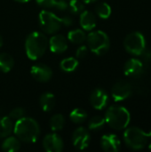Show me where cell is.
I'll return each instance as SVG.
<instances>
[{
    "label": "cell",
    "instance_id": "15",
    "mask_svg": "<svg viewBox=\"0 0 151 152\" xmlns=\"http://www.w3.org/2000/svg\"><path fill=\"white\" fill-rule=\"evenodd\" d=\"M48 46L51 52L54 53H62L68 49V40L61 34H56L53 36L48 41Z\"/></svg>",
    "mask_w": 151,
    "mask_h": 152
},
{
    "label": "cell",
    "instance_id": "19",
    "mask_svg": "<svg viewBox=\"0 0 151 152\" xmlns=\"http://www.w3.org/2000/svg\"><path fill=\"white\" fill-rule=\"evenodd\" d=\"M13 122L9 117H0V139H4L13 132Z\"/></svg>",
    "mask_w": 151,
    "mask_h": 152
},
{
    "label": "cell",
    "instance_id": "31",
    "mask_svg": "<svg viewBox=\"0 0 151 152\" xmlns=\"http://www.w3.org/2000/svg\"><path fill=\"white\" fill-rule=\"evenodd\" d=\"M141 56H142V61L143 64L145 65H150L151 64V50L150 49H148V48H145L143 50V52L141 53Z\"/></svg>",
    "mask_w": 151,
    "mask_h": 152
},
{
    "label": "cell",
    "instance_id": "34",
    "mask_svg": "<svg viewBox=\"0 0 151 152\" xmlns=\"http://www.w3.org/2000/svg\"><path fill=\"white\" fill-rule=\"evenodd\" d=\"M14 1H16L18 3H27V2H28L30 0H14Z\"/></svg>",
    "mask_w": 151,
    "mask_h": 152
},
{
    "label": "cell",
    "instance_id": "10",
    "mask_svg": "<svg viewBox=\"0 0 151 152\" xmlns=\"http://www.w3.org/2000/svg\"><path fill=\"white\" fill-rule=\"evenodd\" d=\"M31 76L34 79L40 83L48 82L53 76V70L49 66L43 63H37L32 66L30 69Z\"/></svg>",
    "mask_w": 151,
    "mask_h": 152
},
{
    "label": "cell",
    "instance_id": "27",
    "mask_svg": "<svg viewBox=\"0 0 151 152\" xmlns=\"http://www.w3.org/2000/svg\"><path fill=\"white\" fill-rule=\"evenodd\" d=\"M68 10L72 14H80L85 11V4L82 0H70L68 3Z\"/></svg>",
    "mask_w": 151,
    "mask_h": 152
},
{
    "label": "cell",
    "instance_id": "24",
    "mask_svg": "<svg viewBox=\"0 0 151 152\" xmlns=\"http://www.w3.org/2000/svg\"><path fill=\"white\" fill-rule=\"evenodd\" d=\"M69 118L75 124H82V123H84L86 120L87 113H86V111L85 110L77 108V109H74L70 112Z\"/></svg>",
    "mask_w": 151,
    "mask_h": 152
},
{
    "label": "cell",
    "instance_id": "35",
    "mask_svg": "<svg viewBox=\"0 0 151 152\" xmlns=\"http://www.w3.org/2000/svg\"><path fill=\"white\" fill-rule=\"evenodd\" d=\"M2 45H3V38H2V37L0 36V48L2 47Z\"/></svg>",
    "mask_w": 151,
    "mask_h": 152
},
{
    "label": "cell",
    "instance_id": "3",
    "mask_svg": "<svg viewBox=\"0 0 151 152\" xmlns=\"http://www.w3.org/2000/svg\"><path fill=\"white\" fill-rule=\"evenodd\" d=\"M106 123L115 130H123L127 127L130 123L131 117L129 111L122 106H110L105 114Z\"/></svg>",
    "mask_w": 151,
    "mask_h": 152
},
{
    "label": "cell",
    "instance_id": "14",
    "mask_svg": "<svg viewBox=\"0 0 151 152\" xmlns=\"http://www.w3.org/2000/svg\"><path fill=\"white\" fill-rule=\"evenodd\" d=\"M101 146L104 151L117 152L120 150L121 142L116 134H104L101 139Z\"/></svg>",
    "mask_w": 151,
    "mask_h": 152
},
{
    "label": "cell",
    "instance_id": "13",
    "mask_svg": "<svg viewBox=\"0 0 151 152\" xmlns=\"http://www.w3.org/2000/svg\"><path fill=\"white\" fill-rule=\"evenodd\" d=\"M91 105L98 110H103L109 102V95L102 88H95L90 95Z\"/></svg>",
    "mask_w": 151,
    "mask_h": 152
},
{
    "label": "cell",
    "instance_id": "23",
    "mask_svg": "<svg viewBox=\"0 0 151 152\" xmlns=\"http://www.w3.org/2000/svg\"><path fill=\"white\" fill-rule=\"evenodd\" d=\"M61 69L65 72H73L78 66V61L74 57H68L61 61Z\"/></svg>",
    "mask_w": 151,
    "mask_h": 152
},
{
    "label": "cell",
    "instance_id": "33",
    "mask_svg": "<svg viewBox=\"0 0 151 152\" xmlns=\"http://www.w3.org/2000/svg\"><path fill=\"white\" fill-rule=\"evenodd\" d=\"M84 3H85V4H91V3H93V2H95V1H97V0H82Z\"/></svg>",
    "mask_w": 151,
    "mask_h": 152
},
{
    "label": "cell",
    "instance_id": "9",
    "mask_svg": "<svg viewBox=\"0 0 151 152\" xmlns=\"http://www.w3.org/2000/svg\"><path fill=\"white\" fill-rule=\"evenodd\" d=\"M90 142H91V135L86 128L80 126L73 132L72 143L77 150L83 151L86 149L89 146Z\"/></svg>",
    "mask_w": 151,
    "mask_h": 152
},
{
    "label": "cell",
    "instance_id": "5",
    "mask_svg": "<svg viewBox=\"0 0 151 152\" xmlns=\"http://www.w3.org/2000/svg\"><path fill=\"white\" fill-rule=\"evenodd\" d=\"M151 138V131L145 133L139 127H130L124 134V141L128 148L138 151L143 149Z\"/></svg>",
    "mask_w": 151,
    "mask_h": 152
},
{
    "label": "cell",
    "instance_id": "1",
    "mask_svg": "<svg viewBox=\"0 0 151 152\" xmlns=\"http://www.w3.org/2000/svg\"><path fill=\"white\" fill-rule=\"evenodd\" d=\"M13 133L20 141L26 143H33L40 135V127L34 118L23 117L15 122Z\"/></svg>",
    "mask_w": 151,
    "mask_h": 152
},
{
    "label": "cell",
    "instance_id": "22",
    "mask_svg": "<svg viewBox=\"0 0 151 152\" xmlns=\"http://www.w3.org/2000/svg\"><path fill=\"white\" fill-rule=\"evenodd\" d=\"M68 40L75 45H82L86 40V34L84 29H74L68 33Z\"/></svg>",
    "mask_w": 151,
    "mask_h": 152
},
{
    "label": "cell",
    "instance_id": "7",
    "mask_svg": "<svg viewBox=\"0 0 151 152\" xmlns=\"http://www.w3.org/2000/svg\"><path fill=\"white\" fill-rule=\"evenodd\" d=\"M125 50L133 55H141L146 48V41L144 36L138 31L128 34L124 41Z\"/></svg>",
    "mask_w": 151,
    "mask_h": 152
},
{
    "label": "cell",
    "instance_id": "28",
    "mask_svg": "<svg viewBox=\"0 0 151 152\" xmlns=\"http://www.w3.org/2000/svg\"><path fill=\"white\" fill-rule=\"evenodd\" d=\"M106 124L105 118L101 116H95L88 121V128L91 131H99Z\"/></svg>",
    "mask_w": 151,
    "mask_h": 152
},
{
    "label": "cell",
    "instance_id": "12",
    "mask_svg": "<svg viewBox=\"0 0 151 152\" xmlns=\"http://www.w3.org/2000/svg\"><path fill=\"white\" fill-rule=\"evenodd\" d=\"M144 71V64L138 59L128 60L124 66V72L125 76L132 78H139Z\"/></svg>",
    "mask_w": 151,
    "mask_h": 152
},
{
    "label": "cell",
    "instance_id": "16",
    "mask_svg": "<svg viewBox=\"0 0 151 152\" xmlns=\"http://www.w3.org/2000/svg\"><path fill=\"white\" fill-rule=\"evenodd\" d=\"M79 22L82 27V28L85 31H91L93 30L96 26V17L95 15L87 10L83 11L80 14Z\"/></svg>",
    "mask_w": 151,
    "mask_h": 152
},
{
    "label": "cell",
    "instance_id": "20",
    "mask_svg": "<svg viewBox=\"0 0 151 152\" xmlns=\"http://www.w3.org/2000/svg\"><path fill=\"white\" fill-rule=\"evenodd\" d=\"M2 150L6 152H16L20 149V141L16 136H7L2 143Z\"/></svg>",
    "mask_w": 151,
    "mask_h": 152
},
{
    "label": "cell",
    "instance_id": "2",
    "mask_svg": "<svg viewBox=\"0 0 151 152\" xmlns=\"http://www.w3.org/2000/svg\"><path fill=\"white\" fill-rule=\"evenodd\" d=\"M48 47V39L41 32L34 31L30 33L25 40V51L30 60L41 58Z\"/></svg>",
    "mask_w": 151,
    "mask_h": 152
},
{
    "label": "cell",
    "instance_id": "29",
    "mask_svg": "<svg viewBox=\"0 0 151 152\" xmlns=\"http://www.w3.org/2000/svg\"><path fill=\"white\" fill-rule=\"evenodd\" d=\"M25 115H26V112H25L24 109H22L20 107H17V108H14L13 110H11V112L9 113V118L12 121L16 122L17 120L25 117Z\"/></svg>",
    "mask_w": 151,
    "mask_h": 152
},
{
    "label": "cell",
    "instance_id": "21",
    "mask_svg": "<svg viewBox=\"0 0 151 152\" xmlns=\"http://www.w3.org/2000/svg\"><path fill=\"white\" fill-rule=\"evenodd\" d=\"M14 66V60L12 55L7 53H0V71L7 73Z\"/></svg>",
    "mask_w": 151,
    "mask_h": 152
},
{
    "label": "cell",
    "instance_id": "32",
    "mask_svg": "<svg viewBox=\"0 0 151 152\" xmlns=\"http://www.w3.org/2000/svg\"><path fill=\"white\" fill-rule=\"evenodd\" d=\"M61 20L62 25L65 26V27H69V26H71V25L73 24V22H74L73 19H72L69 15L62 16V17L61 18Z\"/></svg>",
    "mask_w": 151,
    "mask_h": 152
},
{
    "label": "cell",
    "instance_id": "30",
    "mask_svg": "<svg viewBox=\"0 0 151 152\" xmlns=\"http://www.w3.org/2000/svg\"><path fill=\"white\" fill-rule=\"evenodd\" d=\"M88 54V47L86 45H81L77 49L76 52V58L77 60H82L85 58Z\"/></svg>",
    "mask_w": 151,
    "mask_h": 152
},
{
    "label": "cell",
    "instance_id": "18",
    "mask_svg": "<svg viewBox=\"0 0 151 152\" xmlns=\"http://www.w3.org/2000/svg\"><path fill=\"white\" fill-rule=\"evenodd\" d=\"M39 104L41 109L45 112H50L55 106V97L52 93L46 92L41 94L39 98Z\"/></svg>",
    "mask_w": 151,
    "mask_h": 152
},
{
    "label": "cell",
    "instance_id": "36",
    "mask_svg": "<svg viewBox=\"0 0 151 152\" xmlns=\"http://www.w3.org/2000/svg\"><path fill=\"white\" fill-rule=\"evenodd\" d=\"M149 150H150V151H151V143L150 144V145H149Z\"/></svg>",
    "mask_w": 151,
    "mask_h": 152
},
{
    "label": "cell",
    "instance_id": "6",
    "mask_svg": "<svg viewBox=\"0 0 151 152\" xmlns=\"http://www.w3.org/2000/svg\"><path fill=\"white\" fill-rule=\"evenodd\" d=\"M38 20L41 29L47 34H55L62 26L61 18L46 9L40 12Z\"/></svg>",
    "mask_w": 151,
    "mask_h": 152
},
{
    "label": "cell",
    "instance_id": "8",
    "mask_svg": "<svg viewBox=\"0 0 151 152\" xmlns=\"http://www.w3.org/2000/svg\"><path fill=\"white\" fill-rule=\"evenodd\" d=\"M133 86L125 80H120L114 84L111 89V95L115 102H121L129 98L133 94Z\"/></svg>",
    "mask_w": 151,
    "mask_h": 152
},
{
    "label": "cell",
    "instance_id": "17",
    "mask_svg": "<svg viewBox=\"0 0 151 152\" xmlns=\"http://www.w3.org/2000/svg\"><path fill=\"white\" fill-rule=\"evenodd\" d=\"M36 3L44 9L54 8L59 11H67L68 3L66 0H36Z\"/></svg>",
    "mask_w": 151,
    "mask_h": 152
},
{
    "label": "cell",
    "instance_id": "25",
    "mask_svg": "<svg viewBox=\"0 0 151 152\" xmlns=\"http://www.w3.org/2000/svg\"><path fill=\"white\" fill-rule=\"evenodd\" d=\"M65 125V118L61 114L53 115L50 119V127L53 132H59L63 129Z\"/></svg>",
    "mask_w": 151,
    "mask_h": 152
},
{
    "label": "cell",
    "instance_id": "26",
    "mask_svg": "<svg viewBox=\"0 0 151 152\" xmlns=\"http://www.w3.org/2000/svg\"><path fill=\"white\" fill-rule=\"evenodd\" d=\"M95 12L101 19H108L111 14V7L107 3H99L95 6Z\"/></svg>",
    "mask_w": 151,
    "mask_h": 152
},
{
    "label": "cell",
    "instance_id": "4",
    "mask_svg": "<svg viewBox=\"0 0 151 152\" xmlns=\"http://www.w3.org/2000/svg\"><path fill=\"white\" fill-rule=\"evenodd\" d=\"M85 41L87 42V47L90 51L99 56L105 54L110 46V41L108 35L101 30L90 32L86 36Z\"/></svg>",
    "mask_w": 151,
    "mask_h": 152
},
{
    "label": "cell",
    "instance_id": "37",
    "mask_svg": "<svg viewBox=\"0 0 151 152\" xmlns=\"http://www.w3.org/2000/svg\"><path fill=\"white\" fill-rule=\"evenodd\" d=\"M1 111H2V110H1V109H0V113H1Z\"/></svg>",
    "mask_w": 151,
    "mask_h": 152
},
{
    "label": "cell",
    "instance_id": "11",
    "mask_svg": "<svg viewBox=\"0 0 151 152\" xmlns=\"http://www.w3.org/2000/svg\"><path fill=\"white\" fill-rule=\"evenodd\" d=\"M43 147L47 152H61L64 148V143L57 134H48L43 140Z\"/></svg>",
    "mask_w": 151,
    "mask_h": 152
}]
</instances>
